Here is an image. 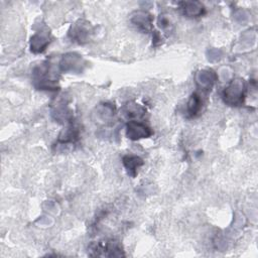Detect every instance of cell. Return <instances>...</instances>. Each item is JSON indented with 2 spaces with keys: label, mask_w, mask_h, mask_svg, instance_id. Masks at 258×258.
Instances as JSON below:
<instances>
[{
  "label": "cell",
  "mask_w": 258,
  "mask_h": 258,
  "mask_svg": "<svg viewBox=\"0 0 258 258\" xmlns=\"http://www.w3.org/2000/svg\"><path fill=\"white\" fill-rule=\"evenodd\" d=\"M181 12L187 17H200L205 13V6L199 1H183L179 3Z\"/></svg>",
  "instance_id": "cell-11"
},
{
  "label": "cell",
  "mask_w": 258,
  "mask_h": 258,
  "mask_svg": "<svg viewBox=\"0 0 258 258\" xmlns=\"http://www.w3.org/2000/svg\"><path fill=\"white\" fill-rule=\"evenodd\" d=\"M79 139V129L70 124L66 129H63L57 139V145H71L75 144L76 141Z\"/></svg>",
  "instance_id": "cell-12"
},
{
  "label": "cell",
  "mask_w": 258,
  "mask_h": 258,
  "mask_svg": "<svg viewBox=\"0 0 258 258\" xmlns=\"http://www.w3.org/2000/svg\"><path fill=\"white\" fill-rule=\"evenodd\" d=\"M152 134L151 128L141 121H129L126 125V135L131 140L148 138Z\"/></svg>",
  "instance_id": "cell-5"
},
{
  "label": "cell",
  "mask_w": 258,
  "mask_h": 258,
  "mask_svg": "<svg viewBox=\"0 0 258 258\" xmlns=\"http://www.w3.org/2000/svg\"><path fill=\"white\" fill-rule=\"evenodd\" d=\"M153 17L150 13L143 10L135 11L131 15V22L141 31L148 33L152 29Z\"/></svg>",
  "instance_id": "cell-7"
},
{
  "label": "cell",
  "mask_w": 258,
  "mask_h": 258,
  "mask_svg": "<svg viewBox=\"0 0 258 258\" xmlns=\"http://www.w3.org/2000/svg\"><path fill=\"white\" fill-rule=\"evenodd\" d=\"M58 76L52 70L49 61H44L33 71L34 85L39 90H55Z\"/></svg>",
  "instance_id": "cell-1"
},
{
  "label": "cell",
  "mask_w": 258,
  "mask_h": 258,
  "mask_svg": "<svg viewBox=\"0 0 258 258\" xmlns=\"http://www.w3.org/2000/svg\"><path fill=\"white\" fill-rule=\"evenodd\" d=\"M93 34V26L86 20H78L71 28L69 35L72 40L83 44L90 40Z\"/></svg>",
  "instance_id": "cell-4"
},
{
  "label": "cell",
  "mask_w": 258,
  "mask_h": 258,
  "mask_svg": "<svg viewBox=\"0 0 258 258\" xmlns=\"http://www.w3.org/2000/svg\"><path fill=\"white\" fill-rule=\"evenodd\" d=\"M50 42L49 32L48 31H40L31 36L30 39V50L34 53L43 52L46 46Z\"/></svg>",
  "instance_id": "cell-10"
},
{
  "label": "cell",
  "mask_w": 258,
  "mask_h": 258,
  "mask_svg": "<svg viewBox=\"0 0 258 258\" xmlns=\"http://www.w3.org/2000/svg\"><path fill=\"white\" fill-rule=\"evenodd\" d=\"M93 253L92 256H106V257H121L124 256L123 249L121 244L116 240L102 241L95 245H92L90 248Z\"/></svg>",
  "instance_id": "cell-3"
},
{
  "label": "cell",
  "mask_w": 258,
  "mask_h": 258,
  "mask_svg": "<svg viewBox=\"0 0 258 258\" xmlns=\"http://www.w3.org/2000/svg\"><path fill=\"white\" fill-rule=\"evenodd\" d=\"M200 73V80L202 81H198V83L201 84V90L203 92L211 91V88L216 81L215 73L212 71H202Z\"/></svg>",
  "instance_id": "cell-14"
},
{
  "label": "cell",
  "mask_w": 258,
  "mask_h": 258,
  "mask_svg": "<svg viewBox=\"0 0 258 258\" xmlns=\"http://www.w3.org/2000/svg\"><path fill=\"white\" fill-rule=\"evenodd\" d=\"M85 60L83 57L75 52L64 54L59 61V69L61 72H74L80 73L85 67Z\"/></svg>",
  "instance_id": "cell-6"
},
{
  "label": "cell",
  "mask_w": 258,
  "mask_h": 258,
  "mask_svg": "<svg viewBox=\"0 0 258 258\" xmlns=\"http://www.w3.org/2000/svg\"><path fill=\"white\" fill-rule=\"evenodd\" d=\"M169 15L168 14H160L159 15V18H158V27L160 29H162L163 31H168L171 29V20H170V17H168Z\"/></svg>",
  "instance_id": "cell-15"
},
{
  "label": "cell",
  "mask_w": 258,
  "mask_h": 258,
  "mask_svg": "<svg viewBox=\"0 0 258 258\" xmlns=\"http://www.w3.org/2000/svg\"><path fill=\"white\" fill-rule=\"evenodd\" d=\"M204 105H205V100L202 94L199 92L192 93L186 104L187 116L190 118L198 117L202 113Z\"/></svg>",
  "instance_id": "cell-9"
},
{
  "label": "cell",
  "mask_w": 258,
  "mask_h": 258,
  "mask_svg": "<svg viewBox=\"0 0 258 258\" xmlns=\"http://www.w3.org/2000/svg\"><path fill=\"white\" fill-rule=\"evenodd\" d=\"M247 92V86L243 79L237 78L230 82V84L223 91L224 102L233 107L240 106L244 103Z\"/></svg>",
  "instance_id": "cell-2"
},
{
  "label": "cell",
  "mask_w": 258,
  "mask_h": 258,
  "mask_svg": "<svg viewBox=\"0 0 258 258\" xmlns=\"http://www.w3.org/2000/svg\"><path fill=\"white\" fill-rule=\"evenodd\" d=\"M123 164L127 170V172L131 175V176H135L137 174V169L143 165V159L140 158L137 155H133V154H127L125 156H123L122 158Z\"/></svg>",
  "instance_id": "cell-13"
},
{
  "label": "cell",
  "mask_w": 258,
  "mask_h": 258,
  "mask_svg": "<svg viewBox=\"0 0 258 258\" xmlns=\"http://www.w3.org/2000/svg\"><path fill=\"white\" fill-rule=\"evenodd\" d=\"M146 114L145 108L135 102H129L125 104L121 109V115L124 119L129 121H138L142 119Z\"/></svg>",
  "instance_id": "cell-8"
}]
</instances>
